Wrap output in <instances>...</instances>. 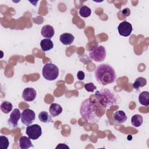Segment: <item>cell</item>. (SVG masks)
Returning <instances> with one entry per match:
<instances>
[{"label": "cell", "instance_id": "30bf717a", "mask_svg": "<svg viewBox=\"0 0 149 149\" xmlns=\"http://www.w3.org/2000/svg\"><path fill=\"white\" fill-rule=\"evenodd\" d=\"M36 95L37 92L34 88L32 87H27L23 91L22 97L24 101L31 102L34 100Z\"/></svg>", "mask_w": 149, "mask_h": 149}, {"label": "cell", "instance_id": "44dd1931", "mask_svg": "<svg viewBox=\"0 0 149 149\" xmlns=\"http://www.w3.org/2000/svg\"><path fill=\"white\" fill-rule=\"evenodd\" d=\"M13 108L12 104L9 101H3L1 105V109L5 113H8Z\"/></svg>", "mask_w": 149, "mask_h": 149}, {"label": "cell", "instance_id": "52a82bcc", "mask_svg": "<svg viewBox=\"0 0 149 149\" xmlns=\"http://www.w3.org/2000/svg\"><path fill=\"white\" fill-rule=\"evenodd\" d=\"M35 112L30 109H26L21 113V121L26 126L31 125L35 120Z\"/></svg>", "mask_w": 149, "mask_h": 149}, {"label": "cell", "instance_id": "7402d4cb", "mask_svg": "<svg viewBox=\"0 0 149 149\" xmlns=\"http://www.w3.org/2000/svg\"><path fill=\"white\" fill-rule=\"evenodd\" d=\"M40 120L44 123H48L51 120V118L46 111H42L38 115Z\"/></svg>", "mask_w": 149, "mask_h": 149}, {"label": "cell", "instance_id": "3957f363", "mask_svg": "<svg viewBox=\"0 0 149 149\" xmlns=\"http://www.w3.org/2000/svg\"><path fill=\"white\" fill-rule=\"evenodd\" d=\"M95 97L98 105L105 109L117 103V99L115 94L107 88L97 91L95 93Z\"/></svg>", "mask_w": 149, "mask_h": 149}, {"label": "cell", "instance_id": "8fae6325", "mask_svg": "<svg viewBox=\"0 0 149 149\" xmlns=\"http://www.w3.org/2000/svg\"><path fill=\"white\" fill-rule=\"evenodd\" d=\"M55 31L54 27L51 25H45L44 26L41 30V34L46 38H50L52 37L54 35Z\"/></svg>", "mask_w": 149, "mask_h": 149}, {"label": "cell", "instance_id": "6da1fadb", "mask_svg": "<svg viewBox=\"0 0 149 149\" xmlns=\"http://www.w3.org/2000/svg\"><path fill=\"white\" fill-rule=\"evenodd\" d=\"M101 109H105L98 105L96 100H92L91 98H88L82 102L80 112L82 118L87 122L95 123L99 121L101 116L104 115L101 113Z\"/></svg>", "mask_w": 149, "mask_h": 149}, {"label": "cell", "instance_id": "ac0fdd59", "mask_svg": "<svg viewBox=\"0 0 149 149\" xmlns=\"http://www.w3.org/2000/svg\"><path fill=\"white\" fill-rule=\"evenodd\" d=\"M143 122V118L141 115L139 114L134 115L131 119V123L134 127H138L140 126Z\"/></svg>", "mask_w": 149, "mask_h": 149}, {"label": "cell", "instance_id": "5b68a950", "mask_svg": "<svg viewBox=\"0 0 149 149\" xmlns=\"http://www.w3.org/2000/svg\"><path fill=\"white\" fill-rule=\"evenodd\" d=\"M89 56L93 61L101 62L106 57V51L104 47L98 44L93 46L89 52Z\"/></svg>", "mask_w": 149, "mask_h": 149}, {"label": "cell", "instance_id": "277c9868", "mask_svg": "<svg viewBox=\"0 0 149 149\" xmlns=\"http://www.w3.org/2000/svg\"><path fill=\"white\" fill-rule=\"evenodd\" d=\"M59 69L57 66L52 63L45 64L42 70V76L49 81L55 80L59 75Z\"/></svg>", "mask_w": 149, "mask_h": 149}, {"label": "cell", "instance_id": "e0dca14e", "mask_svg": "<svg viewBox=\"0 0 149 149\" xmlns=\"http://www.w3.org/2000/svg\"><path fill=\"white\" fill-rule=\"evenodd\" d=\"M139 101L140 104L144 106L149 105V93L147 91L141 92L139 96Z\"/></svg>", "mask_w": 149, "mask_h": 149}, {"label": "cell", "instance_id": "8992f818", "mask_svg": "<svg viewBox=\"0 0 149 149\" xmlns=\"http://www.w3.org/2000/svg\"><path fill=\"white\" fill-rule=\"evenodd\" d=\"M26 133L28 137L31 140L38 139L42 134V129L40 125L33 124L27 126L26 129Z\"/></svg>", "mask_w": 149, "mask_h": 149}, {"label": "cell", "instance_id": "4fadbf2b", "mask_svg": "<svg viewBox=\"0 0 149 149\" xmlns=\"http://www.w3.org/2000/svg\"><path fill=\"white\" fill-rule=\"evenodd\" d=\"M74 36L70 33H63L59 37L60 41L64 45H70L74 41Z\"/></svg>", "mask_w": 149, "mask_h": 149}, {"label": "cell", "instance_id": "5bb4252c", "mask_svg": "<svg viewBox=\"0 0 149 149\" xmlns=\"http://www.w3.org/2000/svg\"><path fill=\"white\" fill-rule=\"evenodd\" d=\"M49 111L52 116L53 117L57 116L62 113V108L59 104L56 103H53L51 104L49 107Z\"/></svg>", "mask_w": 149, "mask_h": 149}, {"label": "cell", "instance_id": "9a60e30c", "mask_svg": "<svg viewBox=\"0 0 149 149\" xmlns=\"http://www.w3.org/2000/svg\"><path fill=\"white\" fill-rule=\"evenodd\" d=\"M19 146L21 149H27L33 147V144L29 137L22 136L19 139Z\"/></svg>", "mask_w": 149, "mask_h": 149}, {"label": "cell", "instance_id": "7a4b0ae2", "mask_svg": "<svg viewBox=\"0 0 149 149\" xmlns=\"http://www.w3.org/2000/svg\"><path fill=\"white\" fill-rule=\"evenodd\" d=\"M95 77L97 81L103 86L113 83L116 78L114 69L107 63L97 66L95 69Z\"/></svg>", "mask_w": 149, "mask_h": 149}, {"label": "cell", "instance_id": "d4e9b609", "mask_svg": "<svg viewBox=\"0 0 149 149\" xmlns=\"http://www.w3.org/2000/svg\"><path fill=\"white\" fill-rule=\"evenodd\" d=\"M77 77L79 80H83L85 77V74L83 71H79L77 73Z\"/></svg>", "mask_w": 149, "mask_h": 149}, {"label": "cell", "instance_id": "7c38bea8", "mask_svg": "<svg viewBox=\"0 0 149 149\" xmlns=\"http://www.w3.org/2000/svg\"><path fill=\"white\" fill-rule=\"evenodd\" d=\"M127 116L123 111H117L113 114V119L117 123H123L127 120Z\"/></svg>", "mask_w": 149, "mask_h": 149}, {"label": "cell", "instance_id": "d6986e66", "mask_svg": "<svg viewBox=\"0 0 149 149\" xmlns=\"http://www.w3.org/2000/svg\"><path fill=\"white\" fill-rule=\"evenodd\" d=\"M147 84V80L143 77H139L136 79L133 84V87L135 89H139L140 87H143Z\"/></svg>", "mask_w": 149, "mask_h": 149}, {"label": "cell", "instance_id": "603a6c76", "mask_svg": "<svg viewBox=\"0 0 149 149\" xmlns=\"http://www.w3.org/2000/svg\"><path fill=\"white\" fill-rule=\"evenodd\" d=\"M9 143L8 139L4 136H0V148L6 149L9 146Z\"/></svg>", "mask_w": 149, "mask_h": 149}, {"label": "cell", "instance_id": "cb8c5ba5", "mask_svg": "<svg viewBox=\"0 0 149 149\" xmlns=\"http://www.w3.org/2000/svg\"><path fill=\"white\" fill-rule=\"evenodd\" d=\"M84 88L86 91L88 92H93L96 88V86L94 84V83L90 82L88 83H86L84 84Z\"/></svg>", "mask_w": 149, "mask_h": 149}, {"label": "cell", "instance_id": "4316f807", "mask_svg": "<svg viewBox=\"0 0 149 149\" xmlns=\"http://www.w3.org/2000/svg\"><path fill=\"white\" fill-rule=\"evenodd\" d=\"M69 148V147L68 146H66V144H59L56 147V148Z\"/></svg>", "mask_w": 149, "mask_h": 149}, {"label": "cell", "instance_id": "ba28073f", "mask_svg": "<svg viewBox=\"0 0 149 149\" xmlns=\"http://www.w3.org/2000/svg\"><path fill=\"white\" fill-rule=\"evenodd\" d=\"M118 30L119 34L120 36L123 37H127L131 34L133 28L132 24L129 22L127 21H123L119 24L118 27Z\"/></svg>", "mask_w": 149, "mask_h": 149}, {"label": "cell", "instance_id": "ffe728a7", "mask_svg": "<svg viewBox=\"0 0 149 149\" xmlns=\"http://www.w3.org/2000/svg\"><path fill=\"white\" fill-rule=\"evenodd\" d=\"M91 10L86 5L82 6L79 9V15L83 17H88L91 15Z\"/></svg>", "mask_w": 149, "mask_h": 149}, {"label": "cell", "instance_id": "9c48e42d", "mask_svg": "<svg viewBox=\"0 0 149 149\" xmlns=\"http://www.w3.org/2000/svg\"><path fill=\"white\" fill-rule=\"evenodd\" d=\"M20 117L21 113L20 110L17 108L14 109L10 115V117L8 119V124L12 127H17L18 121Z\"/></svg>", "mask_w": 149, "mask_h": 149}, {"label": "cell", "instance_id": "484cf974", "mask_svg": "<svg viewBox=\"0 0 149 149\" xmlns=\"http://www.w3.org/2000/svg\"><path fill=\"white\" fill-rule=\"evenodd\" d=\"M122 13L123 15H125V16H129L130 15V10H129V8H125L124 9H123L122 10Z\"/></svg>", "mask_w": 149, "mask_h": 149}, {"label": "cell", "instance_id": "2e32d148", "mask_svg": "<svg viewBox=\"0 0 149 149\" xmlns=\"http://www.w3.org/2000/svg\"><path fill=\"white\" fill-rule=\"evenodd\" d=\"M40 47L43 51H48L53 48L54 44L49 38H44L41 41Z\"/></svg>", "mask_w": 149, "mask_h": 149}]
</instances>
